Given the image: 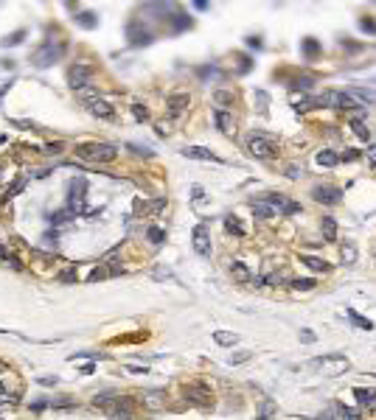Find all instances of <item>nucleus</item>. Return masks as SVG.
Segmentation results:
<instances>
[{"mask_svg": "<svg viewBox=\"0 0 376 420\" xmlns=\"http://www.w3.org/2000/svg\"><path fill=\"white\" fill-rule=\"evenodd\" d=\"M67 219H73V213H70V210H56V213H51V219H48V222H51V224H65Z\"/></svg>", "mask_w": 376, "mask_h": 420, "instance_id": "obj_31", "label": "nucleus"}, {"mask_svg": "<svg viewBox=\"0 0 376 420\" xmlns=\"http://www.w3.org/2000/svg\"><path fill=\"white\" fill-rule=\"evenodd\" d=\"M194 202H202V188H194Z\"/></svg>", "mask_w": 376, "mask_h": 420, "instance_id": "obj_51", "label": "nucleus"}, {"mask_svg": "<svg viewBox=\"0 0 376 420\" xmlns=\"http://www.w3.org/2000/svg\"><path fill=\"white\" fill-rule=\"evenodd\" d=\"M76 157L85 162H112L118 157V149L109 143H82L76 146Z\"/></svg>", "mask_w": 376, "mask_h": 420, "instance_id": "obj_1", "label": "nucleus"}, {"mask_svg": "<svg viewBox=\"0 0 376 420\" xmlns=\"http://www.w3.org/2000/svg\"><path fill=\"white\" fill-rule=\"evenodd\" d=\"M90 78H93L90 65H73L70 70H67V84H70V90H85V87H90Z\"/></svg>", "mask_w": 376, "mask_h": 420, "instance_id": "obj_6", "label": "nucleus"}, {"mask_svg": "<svg viewBox=\"0 0 376 420\" xmlns=\"http://www.w3.org/2000/svg\"><path fill=\"white\" fill-rule=\"evenodd\" d=\"M334 412H337V406H328L326 412L317 414V420H334Z\"/></svg>", "mask_w": 376, "mask_h": 420, "instance_id": "obj_41", "label": "nucleus"}, {"mask_svg": "<svg viewBox=\"0 0 376 420\" xmlns=\"http://www.w3.org/2000/svg\"><path fill=\"white\" fill-rule=\"evenodd\" d=\"M253 216H255V219H273L275 210L270 207L267 202H253Z\"/></svg>", "mask_w": 376, "mask_h": 420, "instance_id": "obj_18", "label": "nucleus"}, {"mask_svg": "<svg viewBox=\"0 0 376 420\" xmlns=\"http://www.w3.org/2000/svg\"><path fill=\"white\" fill-rule=\"evenodd\" d=\"M357 157H359V154H357L354 149H346V154H343L340 160H357Z\"/></svg>", "mask_w": 376, "mask_h": 420, "instance_id": "obj_47", "label": "nucleus"}, {"mask_svg": "<svg viewBox=\"0 0 376 420\" xmlns=\"http://www.w3.org/2000/svg\"><path fill=\"white\" fill-rule=\"evenodd\" d=\"M300 342L312 345V342H315V333H312V330H304V333H300Z\"/></svg>", "mask_w": 376, "mask_h": 420, "instance_id": "obj_45", "label": "nucleus"}, {"mask_svg": "<svg viewBox=\"0 0 376 420\" xmlns=\"http://www.w3.org/2000/svg\"><path fill=\"white\" fill-rule=\"evenodd\" d=\"M323 235H326V241H337V224L331 216L323 219Z\"/></svg>", "mask_w": 376, "mask_h": 420, "instance_id": "obj_24", "label": "nucleus"}, {"mask_svg": "<svg viewBox=\"0 0 376 420\" xmlns=\"http://www.w3.org/2000/svg\"><path fill=\"white\" fill-rule=\"evenodd\" d=\"M23 188H25V177H17V180H14L12 185H9L6 191H3V196H0V199H3V202H9V199H14L20 191H23Z\"/></svg>", "mask_w": 376, "mask_h": 420, "instance_id": "obj_17", "label": "nucleus"}, {"mask_svg": "<svg viewBox=\"0 0 376 420\" xmlns=\"http://www.w3.org/2000/svg\"><path fill=\"white\" fill-rule=\"evenodd\" d=\"M300 45H304V54L309 56V59H312V56H317V51H320V45H317V39H312V36H306V39L300 42Z\"/></svg>", "mask_w": 376, "mask_h": 420, "instance_id": "obj_30", "label": "nucleus"}, {"mask_svg": "<svg viewBox=\"0 0 376 420\" xmlns=\"http://www.w3.org/2000/svg\"><path fill=\"white\" fill-rule=\"evenodd\" d=\"M247 45H250V48H261V39H258V36H247Z\"/></svg>", "mask_w": 376, "mask_h": 420, "instance_id": "obj_48", "label": "nucleus"}, {"mask_svg": "<svg viewBox=\"0 0 376 420\" xmlns=\"http://www.w3.org/2000/svg\"><path fill=\"white\" fill-rule=\"evenodd\" d=\"M359 28L368 31V34H376V23L373 20H359Z\"/></svg>", "mask_w": 376, "mask_h": 420, "instance_id": "obj_39", "label": "nucleus"}, {"mask_svg": "<svg viewBox=\"0 0 376 420\" xmlns=\"http://www.w3.org/2000/svg\"><path fill=\"white\" fill-rule=\"evenodd\" d=\"M312 196H315L317 202H323V204H337L340 202V196H343V191L340 188H334V185H317L315 191H312Z\"/></svg>", "mask_w": 376, "mask_h": 420, "instance_id": "obj_10", "label": "nucleus"}, {"mask_svg": "<svg viewBox=\"0 0 376 420\" xmlns=\"http://www.w3.org/2000/svg\"><path fill=\"white\" fill-rule=\"evenodd\" d=\"M59 280H62V283H73V280H76V269H65V272L59 275Z\"/></svg>", "mask_w": 376, "mask_h": 420, "instance_id": "obj_40", "label": "nucleus"}, {"mask_svg": "<svg viewBox=\"0 0 376 420\" xmlns=\"http://www.w3.org/2000/svg\"><path fill=\"white\" fill-rule=\"evenodd\" d=\"M174 28H177V31L191 28V17H185V14H174Z\"/></svg>", "mask_w": 376, "mask_h": 420, "instance_id": "obj_36", "label": "nucleus"}, {"mask_svg": "<svg viewBox=\"0 0 376 420\" xmlns=\"http://www.w3.org/2000/svg\"><path fill=\"white\" fill-rule=\"evenodd\" d=\"M348 319H351L354 325H357V328H362V330H373V322H370V319H365V317H359L357 311H354V308H348Z\"/></svg>", "mask_w": 376, "mask_h": 420, "instance_id": "obj_21", "label": "nucleus"}, {"mask_svg": "<svg viewBox=\"0 0 376 420\" xmlns=\"http://www.w3.org/2000/svg\"><path fill=\"white\" fill-rule=\"evenodd\" d=\"M354 395H357V403H359V406L376 409V392H373V390H365V387H357V390H354Z\"/></svg>", "mask_w": 376, "mask_h": 420, "instance_id": "obj_15", "label": "nucleus"}, {"mask_svg": "<svg viewBox=\"0 0 376 420\" xmlns=\"http://www.w3.org/2000/svg\"><path fill=\"white\" fill-rule=\"evenodd\" d=\"M213 98H216V104H233V93H228V90H219V93H213Z\"/></svg>", "mask_w": 376, "mask_h": 420, "instance_id": "obj_37", "label": "nucleus"}, {"mask_svg": "<svg viewBox=\"0 0 376 420\" xmlns=\"http://www.w3.org/2000/svg\"><path fill=\"white\" fill-rule=\"evenodd\" d=\"M312 367H315V370H320L326 378H337V375H343V372L351 367V361H348L343 353H326V356L312 359Z\"/></svg>", "mask_w": 376, "mask_h": 420, "instance_id": "obj_2", "label": "nucleus"}, {"mask_svg": "<svg viewBox=\"0 0 376 420\" xmlns=\"http://www.w3.org/2000/svg\"><path fill=\"white\" fill-rule=\"evenodd\" d=\"M40 384H45V387H51V384H56V375L51 378V375H45V378H40Z\"/></svg>", "mask_w": 376, "mask_h": 420, "instance_id": "obj_49", "label": "nucleus"}, {"mask_svg": "<svg viewBox=\"0 0 376 420\" xmlns=\"http://www.w3.org/2000/svg\"><path fill=\"white\" fill-rule=\"evenodd\" d=\"M85 193H87V180L85 177H73L67 185V210L73 216L85 213Z\"/></svg>", "mask_w": 376, "mask_h": 420, "instance_id": "obj_3", "label": "nucleus"}, {"mask_svg": "<svg viewBox=\"0 0 376 420\" xmlns=\"http://www.w3.org/2000/svg\"><path fill=\"white\" fill-rule=\"evenodd\" d=\"M292 288H295V291H312V288H315V280H312V277H304V280H292Z\"/></svg>", "mask_w": 376, "mask_h": 420, "instance_id": "obj_32", "label": "nucleus"}, {"mask_svg": "<svg viewBox=\"0 0 376 420\" xmlns=\"http://www.w3.org/2000/svg\"><path fill=\"white\" fill-rule=\"evenodd\" d=\"M160 398H163V392H160V390H152V392H146V395H143V403H146L149 409H160V406H163V401H160Z\"/></svg>", "mask_w": 376, "mask_h": 420, "instance_id": "obj_22", "label": "nucleus"}, {"mask_svg": "<svg viewBox=\"0 0 376 420\" xmlns=\"http://www.w3.org/2000/svg\"><path fill=\"white\" fill-rule=\"evenodd\" d=\"M191 104V98H188V93H171L169 98H166V107H169L171 115H180L185 112V107Z\"/></svg>", "mask_w": 376, "mask_h": 420, "instance_id": "obj_11", "label": "nucleus"}, {"mask_svg": "<svg viewBox=\"0 0 376 420\" xmlns=\"http://www.w3.org/2000/svg\"><path fill=\"white\" fill-rule=\"evenodd\" d=\"M87 109H90V115H96V118H104V120H109L112 115H116V109L109 107L104 98H96V101H90V104H87Z\"/></svg>", "mask_w": 376, "mask_h": 420, "instance_id": "obj_13", "label": "nucleus"}, {"mask_svg": "<svg viewBox=\"0 0 376 420\" xmlns=\"http://www.w3.org/2000/svg\"><path fill=\"white\" fill-rule=\"evenodd\" d=\"M182 395H185L191 403H200V406H208V403H211V398H213L211 390H208L205 384H197V381H194V384L182 387Z\"/></svg>", "mask_w": 376, "mask_h": 420, "instance_id": "obj_8", "label": "nucleus"}, {"mask_svg": "<svg viewBox=\"0 0 376 420\" xmlns=\"http://www.w3.org/2000/svg\"><path fill=\"white\" fill-rule=\"evenodd\" d=\"M132 115H135L138 120H146V118H149V112H146L143 104H132Z\"/></svg>", "mask_w": 376, "mask_h": 420, "instance_id": "obj_38", "label": "nucleus"}, {"mask_svg": "<svg viewBox=\"0 0 376 420\" xmlns=\"http://www.w3.org/2000/svg\"><path fill=\"white\" fill-rule=\"evenodd\" d=\"M351 129H354V135H357V138L368 140V129H365V123H362L359 118H354V120H351Z\"/></svg>", "mask_w": 376, "mask_h": 420, "instance_id": "obj_34", "label": "nucleus"}, {"mask_svg": "<svg viewBox=\"0 0 376 420\" xmlns=\"http://www.w3.org/2000/svg\"><path fill=\"white\" fill-rule=\"evenodd\" d=\"M191 241H194L197 255H202V258L211 255V230H208V224H197L194 233H191Z\"/></svg>", "mask_w": 376, "mask_h": 420, "instance_id": "obj_7", "label": "nucleus"}, {"mask_svg": "<svg viewBox=\"0 0 376 420\" xmlns=\"http://www.w3.org/2000/svg\"><path fill=\"white\" fill-rule=\"evenodd\" d=\"M300 174H304V168H297V165L286 168V177H289V180H295V177H300Z\"/></svg>", "mask_w": 376, "mask_h": 420, "instance_id": "obj_42", "label": "nucleus"}, {"mask_svg": "<svg viewBox=\"0 0 376 420\" xmlns=\"http://www.w3.org/2000/svg\"><path fill=\"white\" fill-rule=\"evenodd\" d=\"M23 39H25V28H20V31H14V34L3 36V39H0V45H3V48H14V45H20Z\"/></svg>", "mask_w": 376, "mask_h": 420, "instance_id": "obj_20", "label": "nucleus"}, {"mask_svg": "<svg viewBox=\"0 0 376 420\" xmlns=\"http://www.w3.org/2000/svg\"><path fill=\"white\" fill-rule=\"evenodd\" d=\"M0 67L3 70H14V59H0Z\"/></svg>", "mask_w": 376, "mask_h": 420, "instance_id": "obj_46", "label": "nucleus"}, {"mask_svg": "<svg viewBox=\"0 0 376 420\" xmlns=\"http://www.w3.org/2000/svg\"><path fill=\"white\" fill-rule=\"evenodd\" d=\"M127 36H129V45H135V48H140V45H149V42H152V34H149V31H146L138 20H132V23L127 25Z\"/></svg>", "mask_w": 376, "mask_h": 420, "instance_id": "obj_9", "label": "nucleus"}, {"mask_svg": "<svg viewBox=\"0 0 376 420\" xmlns=\"http://www.w3.org/2000/svg\"><path fill=\"white\" fill-rule=\"evenodd\" d=\"M337 412H340V420H359V412L351 406H337Z\"/></svg>", "mask_w": 376, "mask_h": 420, "instance_id": "obj_33", "label": "nucleus"}, {"mask_svg": "<svg viewBox=\"0 0 376 420\" xmlns=\"http://www.w3.org/2000/svg\"><path fill=\"white\" fill-rule=\"evenodd\" d=\"M62 151V143H48L45 146V154H59Z\"/></svg>", "mask_w": 376, "mask_h": 420, "instance_id": "obj_43", "label": "nucleus"}, {"mask_svg": "<svg viewBox=\"0 0 376 420\" xmlns=\"http://www.w3.org/2000/svg\"><path fill=\"white\" fill-rule=\"evenodd\" d=\"M146 238L152 241L155 246H160V244H163V241H166V233H163V230H160V227H149V230H146Z\"/></svg>", "mask_w": 376, "mask_h": 420, "instance_id": "obj_29", "label": "nucleus"}, {"mask_svg": "<svg viewBox=\"0 0 376 420\" xmlns=\"http://www.w3.org/2000/svg\"><path fill=\"white\" fill-rule=\"evenodd\" d=\"M231 275L236 277L239 283H250V280H253V272H250L247 264H242V261H233V264H231Z\"/></svg>", "mask_w": 376, "mask_h": 420, "instance_id": "obj_16", "label": "nucleus"}, {"mask_svg": "<svg viewBox=\"0 0 376 420\" xmlns=\"http://www.w3.org/2000/svg\"><path fill=\"white\" fill-rule=\"evenodd\" d=\"M247 151H250L253 157H258V160H270V157L278 151V146H275V140L267 138V135H250Z\"/></svg>", "mask_w": 376, "mask_h": 420, "instance_id": "obj_5", "label": "nucleus"}, {"mask_svg": "<svg viewBox=\"0 0 376 420\" xmlns=\"http://www.w3.org/2000/svg\"><path fill=\"white\" fill-rule=\"evenodd\" d=\"M368 160L376 162V146H370V149H368Z\"/></svg>", "mask_w": 376, "mask_h": 420, "instance_id": "obj_50", "label": "nucleus"}, {"mask_svg": "<svg viewBox=\"0 0 376 420\" xmlns=\"http://www.w3.org/2000/svg\"><path fill=\"white\" fill-rule=\"evenodd\" d=\"M65 54V42H59V45H54V42H45L43 48H36L34 56H31V62H34V67H40V70H45L48 65H54L59 56Z\"/></svg>", "mask_w": 376, "mask_h": 420, "instance_id": "obj_4", "label": "nucleus"}, {"mask_svg": "<svg viewBox=\"0 0 376 420\" xmlns=\"http://www.w3.org/2000/svg\"><path fill=\"white\" fill-rule=\"evenodd\" d=\"M343 261H346V264H354V261H357V246L354 244L343 246Z\"/></svg>", "mask_w": 376, "mask_h": 420, "instance_id": "obj_35", "label": "nucleus"}, {"mask_svg": "<svg viewBox=\"0 0 376 420\" xmlns=\"http://www.w3.org/2000/svg\"><path fill=\"white\" fill-rule=\"evenodd\" d=\"M216 126L219 129H222V132H231V126H233V118L228 112H224V109H219L216 112Z\"/></svg>", "mask_w": 376, "mask_h": 420, "instance_id": "obj_27", "label": "nucleus"}, {"mask_svg": "<svg viewBox=\"0 0 376 420\" xmlns=\"http://www.w3.org/2000/svg\"><path fill=\"white\" fill-rule=\"evenodd\" d=\"M304 264L309 266L312 272H328V264H326V261H320V258H312V255H306V258H304Z\"/></svg>", "mask_w": 376, "mask_h": 420, "instance_id": "obj_28", "label": "nucleus"}, {"mask_svg": "<svg viewBox=\"0 0 376 420\" xmlns=\"http://www.w3.org/2000/svg\"><path fill=\"white\" fill-rule=\"evenodd\" d=\"M76 23H79L82 28H96V25H98V17H96L93 12H82L79 17H76Z\"/></svg>", "mask_w": 376, "mask_h": 420, "instance_id": "obj_25", "label": "nucleus"}, {"mask_svg": "<svg viewBox=\"0 0 376 420\" xmlns=\"http://www.w3.org/2000/svg\"><path fill=\"white\" fill-rule=\"evenodd\" d=\"M317 162H320V165H326V168H334L337 165V162H340V154H334V151H320V154H317Z\"/></svg>", "mask_w": 376, "mask_h": 420, "instance_id": "obj_23", "label": "nucleus"}, {"mask_svg": "<svg viewBox=\"0 0 376 420\" xmlns=\"http://www.w3.org/2000/svg\"><path fill=\"white\" fill-rule=\"evenodd\" d=\"M182 157H188V160H205V162H219V157L213 154V151L202 149V146H185V149H182Z\"/></svg>", "mask_w": 376, "mask_h": 420, "instance_id": "obj_12", "label": "nucleus"}, {"mask_svg": "<svg viewBox=\"0 0 376 420\" xmlns=\"http://www.w3.org/2000/svg\"><path fill=\"white\" fill-rule=\"evenodd\" d=\"M224 230H228V233H233V235H239V238L244 235V227L239 224L236 216H228V219H224Z\"/></svg>", "mask_w": 376, "mask_h": 420, "instance_id": "obj_26", "label": "nucleus"}, {"mask_svg": "<svg viewBox=\"0 0 376 420\" xmlns=\"http://www.w3.org/2000/svg\"><path fill=\"white\" fill-rule=\"evenodd\" d=\"M247 359H250V353L247 350H242L239 356H231V364H239V361H247Z\"/></svg>", "mask_w": 376, "mask_h": 420, "instance_id": "obj_44", "label": "nucleus"}, {"mask_svg": "<svg viewBox=\"0 0 376 420\" xmlns=\"http://www.w3.org/2000/svg\"><path fill=\"white\" fill-rule=\"evenodd\" d=\"M118 272H121V266H118V264H104V266H96V269L90 272V277H87V280L96 283V280H104V277H109V275H118Z\"/></svg>", "mask_w": 376, "mask_h": 420, "instance_id": "obj_14", "label": "nucleus"}, {"mask_svg": "<svg viewBox=\"0 0 376 420\" xmlns=\"http://www.w3.org/2000/svg\"><path fill=\"white\" fill-rule=\"evenodd\" d=\"M213 339H216L219 345H224V348H233V345L239 342L236 333H228V330H213Z\"/></svg>", "mask_w": 376, "mask_h": 420, "instance_id": "obj_19", "label": "nucleus"}]
</instances>
